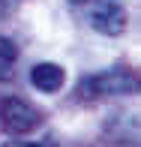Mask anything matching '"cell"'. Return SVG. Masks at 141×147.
<instances>
[{
	"mask_svg": "<svg viewBox=\"0 0 141 147\" xmlns=\"http://www.w3.org/2000/svg\"><path fill=\"white\" fill-rule=\"evenodd\" d=\"M18 60V45L12 42L9 36H0V78L12 75V66Z\"/></svg>",
	"mask_w": 141,
	"mask_h": 147,
	"instance_id": "6",
	"label": "cell"
},
{
	"mask_svg": "<svg viewBox=\"0 0 141 147\" xmlns=\"http://www.w3.org/2000/svg\"><path fill=\"white\" fill-rule=\"evenodd\" d=\"M30 84H33L39 93H57V90L66 84V72H63V66L42 60V63H36V66L30 69Z\"/></svg>",
	"mask_w": 141,
	"mask_h": 147,
	"instance_id": "4",
	"label": "cell"
},
{
	"mask_svg": "<svg viewBox=\"0 0 141 147\" xmlns=\"http://www.w3.org/2000/svg\"><path fill=\"white\" fill-rule=\"evenodd\" d=\"M72 6H81V3H93V0H69Z\"/></svg>",
	"mask_w": 141,
	"mask_h": 147,
	"instance_id": "8",
	"label": "cell"
},
{
	"mask_svg": "<svg viewBox=\"0 0 141 147\" xmlns=\"http://www.w3.org/2000/svg\"><path fill=\"white\" fill-rule=\"evenodd\" d=\"M90 27L102 36H120L129 24V15H126L123 3L117 0H93V9H90Z\"/></svg>",
	"mask_w": 141,
	"mask_h": 147,
	"instance_id": "3",
	"label": "cell"
},
{
	"mask_svg": "<svg viewBox=\"0 0 141 147\" xmlns=\"http://www.w3.org/2000/svg\"><path fill=\"white\" fill-rule=\"evenodd\" d=\"M105 132L114 138V141H123V144H135L138 141V120L132 114H117L105 123Z\"/></svg>",
	"mask_w": 141,
	"mask_h": 147,
	"instance_id": "5",
	"label": "cell"
},
{
	"mask_svg": "<svg viewBox=\"0 0 141 147\" xmlns=\"http://www.w3.org/2000/svg\"><path fill=\"white\" fill-rule=\"evenodd\" d=\"M39 123H42V114L33 108L27 99L9 96V99L0 102V126H3L9 135L21 138V135H27V132H33Z\"/></svg>",
	"mask_w": 141,
	"mask_h": 147,
	"instance_id": "2",
	"label": "cell"
},
{
	"mask_svg": "<svg viewBox=\"0 0 141 147\" xmlns=\"http://www.w3.org/2000/svg\"><path fill=\"white\" fill-rule=\"evenodd\" d=\"M3 147H54V141H21V138H15V141H6Z\"/></svg>",
	"mask_w": 141,
	"mask_h": 147,
	"instance_id": "7",
	"label": "cell"
},
{
	"mask_svg": "<svg viewBox=\"0 0 141 147\" xmlns=\"http://www.w3.org/2000/svg\"><path fill=\"white\" fill-rule=\"evenodd\" d=\"M138 90V78L129 69H105L78 81V99H102V96H129Z\"/></svg>",
	"mask_w": 141,
	"mask_h": 147,
	"instance_id": "1",
	"label": "cell"
}]
</instances>
